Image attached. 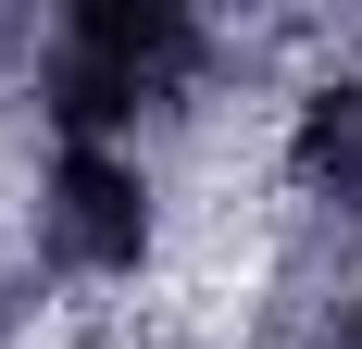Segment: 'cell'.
Here are the masks:
<instances>
[{
	"label": "cell",
	"mask_w": 362,
	"mask_h": 349,
	"mask_svg": "<svg viewBox=\"0 0 362 349\" xmlns=\"http://www.w3.org/2000/svg\"><path fill=\"white\" fill-rule=\"evenodd\" d=\"M37 112L75 150H138L150 125H175L213 75V25L187 0H75L37 25Z\"/></svg>",
	"instance_id": "1"
},
{
	"label": "cell",
	"mask_w": 362,
	"mask_h": 349,
	"mask_svg": "<svg viewBox=\"0 0 362 349\" xmlns=\"http://www.w3.org/2000/svg\"><path fill=\"white\" fill-rule=\"evenodd\" d=\"M25 237H37V262H50V275H75V287L138 275V262H150V237H163L138 150H75V138H50L37 200H25Z\"/></svg>",
	"instance_id": "2"
},
{
	"label": "cell",
	"mask_w": 362,
	"mask_h": 349,
	"mask_svg": "<svg viewBox=\"0 0 362 349\" xmlns=\"http://www.w3.org/2000/svg\"><path fill=\"white\" fill-rule=\"evenodd\" d=\"M288 187L325 212V225H362V63L325 75V88H300V112H288Z\"/></svg>",
	"instance_id": "3"
},
{
	"label": "cell",
	"mask_w": 362,
	"mask_h": 349,
	"mask_svg": "<svg viewBox=\"0 0 362 349\" xmlns=\"http://www.w3.org/2000/svg\"><path fill=\"white\" fill-rule=\"evenodd\" d=\"M25 337V275H13V262H0V349Z\"/></svg>",
	"instance_id": "4"
},
{
	"label": "cell",
	"mask_w": 362,
	"mask_h": 349,
	"mask_svg": "<svg viewBox=\"0 0 362 349\" xmlns=\"http://www.w3.org/2000/svg\"><path fill=\"white\" fill-rule=\"evenodd\" d=\"M0 63H37V25L13 13V0H0Z\"/></svg>",
	"instance_id": "5"
}]
</instances>
